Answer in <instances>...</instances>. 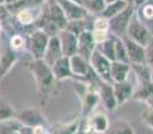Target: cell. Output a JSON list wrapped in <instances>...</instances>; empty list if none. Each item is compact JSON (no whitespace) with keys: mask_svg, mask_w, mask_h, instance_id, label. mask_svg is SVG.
<instances>
[{"mask_svg":"<svg viewBox=\"0 0 153 134\" xmlns=\"http://www.w3.org/2000/svg\"><path fill=\"white\" fill-rule=\"evenodd\" d=\"M24 67L32 74L36 83L38 98L40 106H46L61 90V82L54 76L51 66H48L43 59H32L24 63Z\"/></svg>","mask_w":153,"mask_h":134,"instance_id":"obj_1","label":"cell"},{"mask_svg":"<svg viewBox=\"0 0 153 134\" xmlns=\"http://www.w3.org/2000/svg\"><path fill=\"white\" fill-rule=\"evenodd\" d=\"M19 55L10 46V35L0 31V81L10 73V70L18 63Z\"/></svg>","mask_w":153,"mask_h":134,"instance_id":"obj_2","label":"cell"},{"mask_svg":"<svg viewBox=\"0 0 153 134\" xmlns=\"http://www.w3.org/2000/svg\"><path fill=\"white\" fill-rule=\"evenodd\" d=\"M134 12H136L134 4H128L120 13H117L116 16L109 19V31H110V34L116 35L118 38L125 36Z\"/></svg>","mask_w":153,"mask_h":134,"instance_id":"obj_3","label":"cell"},{"mask_svg":"<svg viewBox=\"0 0 153 134\" xmlns=\"http://www.w3.org/2000/svg\"><path fill=\"white\" fill-rule=\"evenodd\" d=\"M48 36L45 31L36 28L27 36V51H30L32 59H42L46 47L48 44Z\"/></svg>","mask_w":153,"mask_h":134,"instance_id":"obj_4","label":"cell"},{"mask_svg":"<svg viewBox=\"0 0 153 134\" xmlns=\"http://www.w3.org/2000/svg\"><path fill=\"white\" fill-rule=\"evenodd\" d=\"M90 64H91L93 70L95 71L98 76L102 79L103 82H111V76H110V64H111V61L108 59L103 54H101L100 51L95 48L93 51L91 56H90Z\"/></svg>","mask_w":153,"mask_h":134,"instance_id":"obj_5","label":"cell"},{"mask_svg":"<svg viewBox=\"0 0 153 134\" xmlns=\"http://www.w3.org/2000/svg\"><path fill=\"white\" fill-rule=\"evenodd\" d=\"M125 36L130 38L132 40H134V42L140 43V44H143V46H146L149 43V40L153 38V35L151 34V31L136 18V15H133Z\"/></svg>","mask_w":153,"mask_h":134,"instance_id":"obj_6","label":"cell"},{"mask_svg":"<svg viewBox=\"0 0 153 134\" xmlns=\"http://www.w3.org/2000/svg\"><path fill=\"white\" fill-rule=\"evenodd\" d=\"M16 118L22 125L26 126H38V125H46V117L42 110L38 107H27L22 111H16Z\"/></svg>","mask_w":153,"mask_h":134,"instance_id":"obj_7","label":"cell"},{"mask_svg":"<svg viewBox=\"0 0 153 134\" xmlns=\"http://www.w3.org/2000/svg\"><path fill=\"white\" fill-rule=\"evenodd\" d=\"M70 63H71V70L74 73L76 81H83L86 82L87 78L91 75L93 70L90 61L85 56L79 55V54H74L73 56H70Z\"/></svg>","mask_w":153,"mask_h":134,"instance_id":"obj_8","label":"cell"},{"mask_svg":"<svg viewBox=\"0 0 153 134\" xmlns=\"http://www.w3.org/2000/svg\"><path fill=\"white\" fill-rule=\"evenodd\" d=\"M61 8L63 10L65 15H66L67 20H78V19H83L87 15H90L89 11L85 8L82 3L74 1V0H56Z\"/></svg>","mask_w":153,"mask_h":134,"instance_id":"obj_9","label":"cell"},{"mask_svg":"<svg viewBox=\"0 0 153 134\" xmlns=\"http://www.w3.org/2000/svg\"><path fill=\"white\" fill-rule=\"evenodd\" d=\"M98 94H100V101L103 105L106 111L111 113L118 107L117 103L116 95H114V90H113V83L110 82H101L100 87H98Z\"/></svg>","mask_w":153,"mask_h":134,"instance_id":"obj_10","label":"cell"},{"mask_svg":"<svg viewBox=\"0 0 153 134\" xmlns=\"http://www.w3.org/2000/svg\"><path fill=\"white\" fill-rule=\"evenodd\" d=\"M51 70H53V74L59 82L62 81H76L74 73L71 70V63H70V56H61L55 63L51 66Z\"/></svg>","mask_w":153,"mask_h":134,"instance_id":"obj_11","label":"cell"},{"mask_svg":"<svg viewBox=\"0 0 153 134\" xmlns=\"http://www.w3.org/2000/svg\"><path fill=\"white\" fill-rule=\"evenodd\" d=\"M126 47V53L130 63H145V46L132 40L128 36H122Z\"/></svg>","mask_w":153,"mask_h":134,"instance_id":"obj_12","label":"cell"},{"mask_svg":"<svg viewBox=\"0 0 153 134\" xmlns=\"http://www.w3.org/2000/svg\"><path fill=\"white\" fill-rule=\"evenodd\" d=\"M61 56H63V50H62L59 36L58 35L50 36V39H48V44H47V47H46L45 55H43L42 59L48 64V66H53Z\"/></svg>","mask_w":153,"mask_h":134,"instance_id":"obj_13","label":"cell"},{"mask_svg":"<svg viewBox=\"0 0 153 134\" xmlns=\"http://www.w3.org/2000/svg\"><path fill=\"white\" fill-rule=\"evenodd\" d=\"M134 84L126 79L122 82H113V90H114V95H116L117 103L124 105L126 103L130 98H133V93H134Z\"/></svg>","mask_w":153,"mask_h":134,"instance_id":"obj_14","label":"cell"},{"mask_svg":"<svg viewBox=\"0 0 153 134\" xmlns=\"http://www.w3.org/2000/svg\"><path fill=\"white\" fill-rule=\"evenodd\" d=\"M59 40H61V46L63 50V55L66 56H73L76 54L78 50V36L75 34H73L69 30H61L58 34Z\"/></svg>","mask_w":153,"mask_h":134,"instance_id":"obj_15","label":"cell"},{"mask_svg":"<svg viewBox=\"0 0 153 134\" xmlns=\"http://www.w3.org/2000/svg\"><path fill=\"white\" fill-rule=\"evenodd\" d=\"M95 48H97V43H95L94 38H93L91 31H83L82 34L78 35V50H76V54L90 59V56H91L93 51Z\"/></svg>","mask_w":153,"mask_h":134,"instance_id":"obj_16","label":"cell"},{"mask_svg":"<svg viewBox=\"0 0 153 134\" xmlns=\"http://www.w3.org/2000/svg\"><path fill=\"white\" fill-rule=\"evenodd\" d=\"M134 15L153 35V0H146L141 5H137Z\"/></svg>","mask_w":153,"mask_h":134,"instance_id":"obj_17","label":"cell"},{"mask_svg":"<svg viewBox=\"0 0 153 134\" xmlns=\"http://www.w3.org/2000/svg\"><path fill=\"white\" fill-rule=\"evenodd\" d=\"M130 74H132L130 63H126V62H120V61H111V64H110L111 82L126 81V79H129Z\"/></svg>","mask_w":153,"mask_h":134,"instance_id":"obj_18","label":"cell"},{"mask_svg":"<svg viewBox=\"0 0 153 134\" xmlns=\"http://www.w3.org/2000/svg\"><path fill=\"white\" fill-rule=\"evenodd\" d=\"M47 11H48V16L50 19L59 27L61 30H65L67 26V18L65 15L63 10L61 8V5L58 4L56 1H53V3H48L47 1Z\"/></svg>","mask_w":153,"mask_h":134,"instance_id":"obj_19","label":"cell"},{"mask_svg":"<svg viewBox=\"0 0 153 134\" xmlns=\"http://www.w3.org/2000/svg\"><path fill=\"white\" fill-rule=\"evenodd\" d=\"M153 98V83L152 81L145 82V83H137L133 93V99L140 101V102L148 103Z\"/></svg>","mask_w":153,"mask_h":134,"instance_id":"obj_20","label":"cell"},{"mask_svg":"<svg viewBox=\"0 0 153 134\" xmlns=\"http://www.w3.org/2000/svg\"><path fill=\"white\" fill-rule=\"evenodd\" d=\"M79 124H81V118L73 119V121H67V122H56V124L51 125L50 133H56V134L78 133L79 132Z\"/></svg>","mask_w":153,"mask_h":134,"instance_id":"obj_21","label":"cell"},{"mask_svg":"<svg viewBox=\"0 0 153 134\" xmlns=\"http://www.w3.org/2000/svg\"><path fill=\"white\" fill-rule=\"evenodd\" d=\"M116 35L110 34L108 36V39L103 40L100 44H97V50L110 61H116Z\"/></svg>","mask_w":153,"mask_h":134,"instance_id":"obj_22","label":"cell"},{"mask_svg":"<svg viewBox=\"0 0 153 134\" xmlns=\"http://www.w3.org/2000/svg\"><path fill=\"white\" fill-rule=\"evenodd\" d=\"M130 67H132V74L137 79V83H145L151 81L152 68L146 63H130Z\"/></svg>","mask_w":153,"mask_h":134,"instance_id":"obj_23","label":"cell"},{"mask_svg":"<svg viewBox=\"0 0 153 134\" xmlns=\"http://www.w3.org/2000/svg\"><path fill=\"white\" fill-rule=\"evenodd\" d=\"M108 133L111 134H134V129L133 126L125 119H116L109 125Z\"/></svg>","mask_w":153,"mask_h":134,"instance_id":"obj_24","label":"cell"},{"mask_svg":"<svg viewBox=\"0 0 153 134\" xmlns=\"http://www.w3.org/2000/svg\"><path fill=\"white\" fill-rule=\"evenodd\" d=\"M22 124L16 117L0 121V134H18Z\"/></svg>","mask_w":153,"mask_h":134,"instance_id":"obj_25","label":"cell"},{"mask_svg":"<svg viewBox=\"0 0 153 134\" xmlns=\"http://www.w3.org/2000/svg\"><path fill=\"white\" fill-rule=\"evenodd\" d=\"M27 36L24 34H13L10 35V46L13 51L18 54H22L24 50H27Z\"/></svg>","mask_w":153,"mask_h":134,"instance_id":"obj_26","label":"cell"},{"mask_svg":"<svg viewBox=\"0 0 153 134\" xmlns=\"http://www.w3.org/2000/svg\"><path fill=\"white\" fill-rule=\"evenodd\" d=\"M126 5H128V3L124 1V0H116V1H111V3H109V4H106L102 15L105 16V18L110 19V18H113V16H116L117 13L121 12Z\"/></svg>","mask_w":153,"mask_h":134,"instance_id":"obj_27","label":"cell"},{"mask_svg":"<svg viewBox=\"0 0 153 134\" xmlns=\"http://www.w3.org/2000/svg\"><path fill=\"white\" fill-rule=\"evenodd\" d=\"M82 4L85 5L89 13L97 16V15H102L103 10L106 7V1L105 0H83Z\"/></svg>","mask_w":153,"mask_h":134,"instance_id":"obj_28","label":"cell"},{"mask_svg":"<svg viewBox=\"0 0 153 134\" xmlns=\"http://www.w3.org/2000/svg\"><path fill=\"white\" fill-rule=\"evenodd\" d=\"M16 115V110L7 99L0 98V121H4L8 118H13Z\"/></svg>","mask_w":153,"mask_h":134,"instance_id":"obj_29","label":"cell"},{"mask_svg":"<svg viewBox=\"0 0 153 134\" xmlns=\"http://www.w3.org/2000/svg\"><path fill=\"white\" fill-rule=\"evenodd\" d=\"M116 61L130 63L129 56H128V53H126V47H125V43H124V40H122V38H118V36L116 38Z\"/></svg>","mask_w":153,"mask_h":134,"instance_id":"obj_30","label":"cell"},{"mask_svg":"<svg viewBox=\"0 0 153 134\" xmlns=\"http://www.w3.org/2000/svg\"><path fill=\"white\" fill-rule=\"evenodd\" d=\"M141 121L149 129H153V107L152 106H148V107L144 109V111L141 113Z\"/></svg>","mask_w":153,"mask_h":134,"instance_id":"obj_31","label":"cell"},{"mask_svg":"<svg viewBox=\"0 0 153 134\" xmlns=\"http://www.w3.org/2000/svg\"><path fill=\"white\" fill-rule=\"evenodd\" d=\"M91 34H93V38H94L95 43L100 44L103 40L108 39V36L110 35V31H106V30H91Z\"/></svg>","mask_w":153,"mask_h":134,"instance_id":"obj_32","label":"cell"},{"mask_svg":"<svg viewBox=\"0 0 153 134\" xmlns=\"http://www.w3.org/2000/svg\"><path fill=\"white\" fill-rule=\"evenodd\" d=\"M145 63L153 70V38L145 46Z\"/></svg>","mask_w":153,"mask_h":134,"instance_id":"obj_33","label":"cell"},{"mask_svg":"<svg viewBox=\"0 0 153 134\" xmlns=\"http://www.w3.org/2000/svg\"><path fill=\"white\" fill-rule=\"evenodd\" d=\"M146 0H133V4H134V7H137V5H141L143 3H145Z\"/></svg>","mask_w":153,"mask_h":134,"instance_id":"obj_34","label":"cell"},{"mask_svg":"<svg viewBox=\"0 0 153 134\" xmlns=\"http://www.w3.org/2000/svg\"><path fill=\"white\" fill-rule=\"evenodd\" d=\"M16 1H18V0H5V4H13V3H16Z\"/></svg>","mask_w":153,"mask_h":134,"instance_id":"obj_35","label":"cell"},{"mask_svg":"<svg viewBox=\"0 0 153 134\" xmlns=\"http://www.w3.org/2000/svg\"><path fill=\"white\" fill-rule=\"evenodd\" d=\"M146 105H148V106H152V107H153V98H152V99H151V101H149V102H148V103H146Z\"/></svg>","mask_w":153,"mask_h":134,"instance_id":"obj_36","label":"cell"},{"mask_svg":"<svg viewBox=\"0 0 153 134\" xmlns=\"http://www.w3.org/2000/svg\"><path fill=\"white\" fill-rule=\"evenodd\" d=\"M124 1H126L128 4H133V0H124Z\"/></svg>","mask_w":153,"mask_h":134,"instance_id":"obj_37","label":"cell"},{"mask_svg":"<svg viewBox=\"0 0 153 134\" xmlns=\"http://www.w3.org/2000/svg\"><path fill=\"white\" fill-rule=\"evenodd\" d=\"M106 1V4H109V3H111V1H116V0H105Z\"/></svg>","mask_w":153,"mask_h":134,"instance_id":"obj_38","label":"cell"},{"mask_svg":"<svg viewBox=\"0 0 153 134\" xmlns=\"http://www.w3.org/2000/svg\"><path fill=\"white\" fill-rule=\"evenodd\" d=\"M151 81H152V83H153V70H152V74H151Z\"/></svg>","mask_w":153,"mask_h":134,"instance_id":"obj_39","label":"cell"},{"mask_svg":"<svg viewBox=\"0 0 153 134\" xmlns=\"http://www.w3.org/2000/svg\"><path fill=\"white\" fill-rule=\"evenodd\" d=\"M0 4H5V0H0Z\"/></svg>","mask_w":153,"mask_h":134,"instance_id":"obj_40","label":"cell"},{"mask_svg":"<svg viewBox=\"0 0 153 134\" xmlns=\"http://www.w3.org/2000/svg\"><path fill=\"white\" fill-rule=\"evenodd\" d=\"M74 1H78V3H82V1H83V0H74Z\"/></svg>","mask_w":153,"mask_h":134,"instance_id":"obj_41","label":"cell"},{"mask_svg":"<svg viewBox=\"0 0 153 134\" xmlns=\"http://www.w3.org/2000/svg\"><path fill=\"white\" fill-rule=\"evenodd\" d=\"M47 1H50V3H53V1H56V0H47Z\"/></svg>","mask_w":153,"mask_h":134,"instance_id":"obj_42","label":"cell"}]
</instances>
